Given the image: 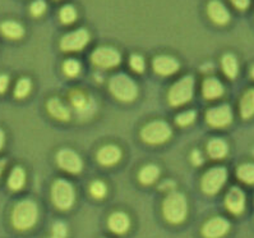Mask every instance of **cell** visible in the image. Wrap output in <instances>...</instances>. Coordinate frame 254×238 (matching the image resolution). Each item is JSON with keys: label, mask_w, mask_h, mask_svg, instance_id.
Segmentation results:
<instances>
[{"label": "cell", "mask_w": 254, "mask_h": 238, "mask_svg": "<svg viewBox=\"0 0 254 238\" xmlns=\"http://www.w3.org/2000/svg\"><path fill=\"white\" fill-rule=\"evenodd\" d=\"M39 208L31 200L19 201L12 213L13 227L18 231H28L37 223Z\"/></svg>", "instance_id": "6da1fadb"}, {"label": "cell", "mask_w": 254, "mask_h": 238, "mask_svg": "<svg viewBox=\"0 0 254 238\" xmlns=\"http://www.w3.org/2000/svg\"><path fill=\"white\" fill-rule=\"evenodd\" d=\"M162 213L165 219L171 224H179L184 222L188 213V204L183 193L173 192L170 193L164 201Z\"/></svg>", "instance_id": "7a4b0ae2"}, {"label": "cell", "mask_w": 254, "mask_h": 238, "mask_svg": "<svg viewBox=\"0 0 254 238\" xmlns=\"http://www.w3.org/2000/svg\"><path fill=\"white\" fill-rule=\"evenodd\" d=\"M109 88L114 96L124 103H130L138 95L137 84L127 75L114 76L109 82Z\"/></svg>", "instance_id": "3957f363"}, {"label": "cell", "mask_w": 254, "mask_h": 238, "mask_svg": "<svg viewBox=\"0 0 254 238\" xmlns=\"http://www.w3.org/2000/svg\"><path fill=\"white\" fill-rule=\"evenodd\" d=\"M194 92V79L186 76L171 86L169 91V101L173 106H182L190 101Z\"/></svg>", "instance_id": "277c9868"}, {"label": "cell", "mask_w": 254, "mask_h": 238, "mask_svg": "<svg viewBox=\"0 0 254 238\" xmlns=\"http://www.w3.org/2000/svg\"><path fill=\"white\" fill-rule=\"evenodd\" d=\"M51 199L58 209L68 210L74 204V188L65 179H57L51 188Z\"/></svg>", "instance_id": "5b68a950"}, {"label": "cell", "mask_w": 254, "mask_h": 238, "mask_svg": "<svg viewBox=\"0 0 254 238\" xmlns=\"http://www.w3.org/2000/svg\"><path fill=\"white\" fill-rule=\"evenodd\" d=\"M173 135L171 127L166 122L155 121L146 124L142 130V140L151 145H160L168 141Z\"/></svg>", "instance_id": "8992f818"}, {"label": "cell", "mask_w": 254, "mask_h": 238, "mask_svg": "<svg viewBox=\"0 0 254 238\" xmlns=\"http://www.w3.org/2000/svg\"><path fill=\"white\" fill-rule=\"evenodd\" d=\"M227 172L224 166H216L204 173L202 178V190L207 195H215L224 187Z\"/></svg>", "instance_id": "52a82bcc"}, {"label": "cell", "mask_w": 254, "mask_h": 238, "mask_svg": "<svg viewBox=\"0 0 254 238\" xmlns=\"http://www.w3.org/2000/svg\"><path fill=\"white\" fill-rule=\"evenodd\" d=\"M91 61L96 67H100V68H113L120 64L122 55L117 49L110 48V46H101L92 53Z\"/></svg>", "instance_id": "ba28073f"}, {"label": "cell", "mask_w": 254, "mask_h": 238, "mask_svg": "<svg viewBox=\"0 0 254 238\" xmlns=\"http://www.w3.org/2000/svg\"><path fill=\"white\" fill-rule=\"evenodd\" d=\"M88 42H90V33L88 31L81 28L63 36L60 41V48L63 52H79Z\"/></svg>", "instance_id": "9c48e42d"}, {"label": "cell", "mask_w": 254, "mask_h": 238, "mask_svg": "<svg viewBox=\"0 0 254 238\" xmlns=\"http://www.w3.org/2000/svg\"><path fill=\"white\" fill-rule=\"evenodd\" d=\"M206 121L209 126L216 128L226 127L233 122V110L229 105H220L211 108L206 113Z\"/></svg>", "instance_id": "30bf717a"}, {"label": "cell", "mask_w": 254, "mask_h": 238, "mask_svg": "<svg viewBox=\"0 0 254 238\" xmlns=\"http://www.w3.org/2000/svg\"><path fill=\"white\" fill-rule=\"evenodd\" d=\"M57 161L60 168L69 173H73V174L81 172L82 166H83L81 157L70 149L60 150L57 155Z\"/></svg>", "instance_id": "8fae6325"}, {"label": "cell", "mask_w": 254, "mask_h": 238, "mask_svg": "<svg viewBox=\"0 0 254 238\" xmlns=\"http://www.w3.org/2000/svg\"><path fill=\"white\" fill-rule=\"evenodd\" d=\"M230 228V223L226 219L220 217L208 220L202 228V235L206 238H221L224 237Z\"/></svg>", "instance_id": "7c38bea8"}, {"label": "cell", "mask_w": 254, "mask_h": 238, "mask_svg": "<svg viewBox=\"0 0 254 238\" xmlns=\"http://www.w3.org/2000/svg\"><path fill=\"white\" fill-rule=\"evenodd\" d=\"M180 68V63L173 57L160 55L153 59V70L160 76H171L177 73Z\"/></svg>", "instance_id": "4fadbf2b"}, {"label": "cell", "mask_w": 254, "mask_h": 238, "mask_svg": "<svg viewBox=\"0 0 254 238\" xmlns=\"http://www.w3.org/2000/svg\"><path fill=\"white\" fill-rule=\"evenodd\" d=\"M225 204H226V208L233 214H242L245 209V195L242 188H239V187H231L226 195Z\"/></svg>", "instance_id": "5bb4252c"}, {"label": "cell", "mask_w": 254, "mask_h": 238, "mask_svg": "<svg viewBox=\"0 0 254 238\" xmlns=\"http://www.w3.org/2000/svg\"><path fill=\"white\" fill-rule=\"evenodd\" d=\"M207 13L208 17L215 22L216 24H226L227 22L230 21V13L226 9V6L218 1V0H212L209 1L207 5Z\"/></svg>", "instance_id": "9a60e30c"}, {"label": "cell", "mask_w": 254, "mask_h": 238, "mask_svg": "<svg viewBox=\"0 0 254 238\" xmlns=\"http://www.w3.org/2000/svg\"><path fill=\"white\" fill-rule=\"evenodd\" d=\"M70 101H72L75 110L82 115H88L95 110L93 109L92 99H90L86 93H83L79 90L72 91V93H70Z\"/></svg>", "instance_id": "2e32d148"}, {"label": "cell", "mask_w": 254, "mask_h": 238, "mask_svg": "<svg viewBox=\"0 0 254 238\" xmlns=\"http://www.w3.org/2000/svg\"><path fill=\"white\" fill-rule=\"evenodd\" d=\"M122 159V150L118 146L108 145L104 146L97 153V160L101 165L110 166L117 164Z\"/></svg>", "instance_id": "e0dca14e"}, {"label": "cell", "mask_w": 254, "mask_h": 238, "mask_svg": "<svg viewBox=\"0 0 254 238\" xmlns=\"http://www.w3.org/2000/svg\"><path fill=\"white\" fill-rule=\"evenodd\" d=\"M130 227V219L124 213H114L109 218V228L117 235H124Z\"/></svg>", "instance_id": "ac0fdd59"}, {"label": "cell", "mask_w": 254, "mask_h": 238, "mask_svg": "<svg viewBox=\"0 0 254 238\" xmlns=\"http://www.w3.org/2000/svg\"><path fill=\"white\" fill-rule=\"evenodd\" d=\"M202 91H203V96L206 99H217V97L224 95V86L218 79H204Z\"/></svg>", "instance_id": "d6986e66"}, {"label": "cell", "mask_w": 254, "mask_h": 238, "mask_svg": "<svg viewBox=\"0 0 254 238\" xmlns=\"http://www.w3.org/2000/svg\"><path fill=\"white\" fill-rule=\"evenodd\" d=\"M48 112L50 113L51 117H54L55 119H59V121H69V118H70L69 109L59 99L49 100Z\"/></svg>", "instance_id": "ffe728a7"}, {"label": "cell", "mask_w": 254, "mask_h": 238, "mask_svg": "<svg viewBox=\"0 0 254 238\" xmlns=\"http://www.w3.org/2000/svg\"><path fill=\"white\" fill-rule=\"evenodd\" d=\"M0 31L4 36L10 40H18L23 36L24 30L18 22L15 21H5L0 24Z\"/></svg>", "instance_id": "44dd1931"}, {"label": "cell", "mask_w": 254, "mask_h": 238, "mask_svg": "<svg viewBox=\"0 0 254 238\" xmlns=\"http://www.w3.org/2000/svg\"><path fill=\"white\" fill-rule=\"evenodd\" d=\"M207 151L212 159H222L227 154V144L221 139H212L207 145Z\"/></svg>", "instance_id": "7402d4cb"}, {"label": "cell", "mask_w": 254, "mask_h": 238, "mask_svg": "<svg viewBox=\"0 0 254 238\" xmlns=\"http://www.w3.org/2000/svg\"><path fill=\"white\" fill-rule=\"evenodd\" d=\"M240 113L244 119H249L254 115V90H249L243 95L240 101Z\"/></svg>", "instance_id": "603a6c76"}, {"label": "cell", "mask_w": 254, "mask_h": 238, "mask_svg": "<svg viewBox=\"0 0 254 238\" xmlns=\"http://www.w3.org/2000/svg\"><path fill=\"white\" fill-rule=\"evenodd\" d=\"M24 182H26V173H24L23 168L21 166L13 168L9 178H8V187L12 191H18L24 186Z\"/></svg>", "instance_id": "cb8c5ba5"}, {"label": "cell", "mask_w": 254, "mask_h": 238, "mask_svg": "<svg viewBox=\"0 0 254 238\" xmlns=\"http://www.w3.org/2000/svg\"><path fill=\"white\" fill-rule=\"evenodd\" d=\"M160 175V169L153 164H148V165L143 166L139 172V181L142 184H152L155 183L156 179Z\"/></svg>", "instance_id": "d4e9b609"}, {"label": "cell", "mask_w": 254, "mask_h": 238, "mask_svg": "<svg viewBox=\"0 0 254 238\" xmlns=\"http://www.w3.org/2000/svg\"><path fill=\"white\" fill-rule=\"evenodd\" d=\"M222 70L225 75L229 79H235L239 72V67H238V61H236L235 55L233 54H225L222 58Z\"/></svg>", "instance_id": "484cf974"}, {"label": "cell", "mask_w": 254, "mask_h": 238, "mask_svg": "<svg viewBox=\"0 0 254 238\" xmlns=\"http://www.w3.org/2000/svg\"><path fill=\"white\" fill-rule=\"evenodd\" d=\"M236 175L244 183L254 184V164H243L238 168Z\"/></svg>", "instance_id": "4316f807"}, {"label": "cell", "mask_w": 254, "mask_h": 238, "mask_svg": "<svg viewBox=\"0 0 254 238\" xmlns=\"http://www.w3.org/2000/svg\"><path fill=\"white\" fill-rule=\"evenodd\" d=\"M59 18L64 24L73 23V22L77 19V10H75L74 6H72V5L63 6V8L60 9Z\"/></svg>", "instance_id": "83f0119b"}, {"label": "cell", "mask_w": 254, "mask_h": 238, "mask_svg": "<svg viewBox=\"0 0 254 238\" xmlns=\"http://www.w3.org/2000/svg\"><path fill=\"white\" fill-rule=\"evenodd\" d=\"M31 81L28 79H21L17 82V86H15L14 95L17 99H23L30 93L31 91Z\"/></svg>", "instance_id": "f1b7e54d"}, {"label": "cell", "mask_w": 254, "mask_h": 238, "mask_svg": "<svg viewBox=\"0 0 254 238\" xmlns=\"http://www.w3.org/2000/svg\"><path fill=\"white\" fill-rule=\"evenodd\" d=\"M63 71L68 77H75L81 72V64L75 59H68V61L64 62Z\"/></svg>", "instance_id": "f546056e"}, {"label": "cell", "mask_w": 254, "mask_h": 238, "mask_svg": "<svg viewBox=\"0 0 254 238\" xmlns=\"http://www.w3.org/2000/svg\"><path fill=\"white\" fill-rule=\"evenodd\" d=\"M90 191H91V195H92L95 199H102V197L106 195V191L108 190H106L105 183H102V182L100 181H96L91 184Z\"/></svg>", "instance_id": "4dcf8cb0"}, {"label": "cell", "mask_w": 254, "mask_h": 238, "mask_svg": "<svg viewBox=\"0 0 254 238\" xmlns=\"http://www.w3.org/2000/svg\"><path fill=\"white\" fill-rule=\"evenodd\" d=\"M195 119V113L193 110H188V112H184L182 114H179L177 117V124L178 126L186 127L191 124Z\"/></svg>", "instance_id": "1f68e13d"}, {"label": "cell", "mask_w": 254, "mask_h": 238, "mask_svg": "<svg viewBox=\"0 0 254 238\" xmlns=\"http://www.w3.org/2000/svg\"><path fill=\"white\" fill-rule=\"evenodd\" d=\"M68 236V228L63 222H57L53 226V238H66Z\"/></svg>", "instance_id": "d6a6232c"}, {"label": "cell", "mask_w": 254, "mask_h": 238, "mask_svg": "<svg viewBox=\"0 0 254 238\" xmlns=\"http://www.w3.org/2000/svg\"><path fill=\"white\" fill-rule=\"evenodd\" d=\"M129 63H130V67H132V70L134 71V72L142 73L144 71V61L141 55H137V54L132 55Z\"/></svg>", "instance_id": "836d02e7"}, {"label": "cell", "mask_w": 254, "mask_h": 238, "mask_svg": "<svg viewBox=\"0 0 254 238\" xmlns=\"http://www.w3.org/2000/svg\"><path fill=\"white\" fill-rule=\"evenodd\" d=\"M46 3L44 0H35L32 4H31V13H32L35 17H39L42 15L46 10Z\"/></svg>", "instance_id": "e575fe53"}, {"label": "cell", "mask_w": 254, "mask_h": 238, "mask_svg": "<svg viewBox=\"0 0 254 238\" xmlns=\"http://www.w3.org/2000/svg\"><path fill=\"white\" fill-rule=\"evenodd\" d=\"M8 86H9V79H8V76L0 75V93L5 92Z\"/></svg>", "instance_id": "d590c367"}, {"label": "cell", "mask_w": 254, "mask_h": 238, "mask_svg": "<svg viewBox=\"0 0 254 238\" xmlns=\"http://www.w3.org/2000/svg\"><path fill=\"white\" fill-rule=\"evenodd\" d=\"M231 3L234 4V6H236L238 9H247L249 5V3H251V0H231Z\"/></svg>", "instance_id": "8d00e7d4"}, {"label": "cell", "mask_w": 254, "mask_h": 238, "mask_svg": "<svg viewBox=\"0 0 254 238\" xmlns=\"http://www.w3.org/2000/svg\"><path fill=\"white\" fill-rule=\"evenodd\" d=\"M191 161L195 164V165H200L203 163V158H202V154H200L198 150H194L191 153Z\"/></svg>", "instance_id": "74e56055"}, {"label": "cell", "mask_w": 254, "mask_h": 238, "mask_svg": "<svg viewBox=\"0 0 254 238\" xmlns=\"http://www.w3.org/2000/svg\"><path fill=\"white\" fill-rule=\"evenodd\" d=\"M4 142H5V135H4L3 131L0 130V150H1V149H3Z\"/></svg>", "instance_id": "f35d334b"}, {"label": "cell", "mask_w": 254, "mask_h": 238, "mask_svg": "<svg viewBox=\"0 0 254 238\" xmlns=\"http://www.w3.org/2000/svg\"><path fill=\"white\" fill-rule=\"evenodd\" d=\"M5 165H6L5 160H0V175H1V173H3V169Z\"/></svg>", "instance_id": "ab89813d"}, {"label": "cell", "mask_w": 254, "mask_h": 238, "mask_svg": "<svg viewBox=\"0 0 254 238\" xmlns=\"http://www.w3.org/2000/svg\"><path fill=\"white\" fill-rule=\"evenodd\" d=\"M251 75H252V77H253V79H254V67H253V68H252V72H251Z\"/></svg>", "instance_id": "60d3db41"}]
</instances>
